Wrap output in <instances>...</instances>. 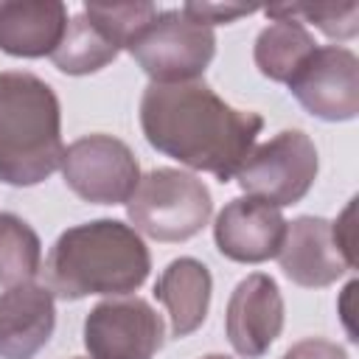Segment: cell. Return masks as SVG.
<instances>
[{"mask_svg": "<svg viewBox=\"0 0 359 359\" xmlns=\"http://www.w3.org/2000/svg\"><path fill=\"white\" fill-rule=\"evenodd\" d=\"M163 317L137 294L107 297L84 317L90 359H151L163 348Z\"/></svg>", "mask_w": 359, "mask_h": 359, "instance_id": "cell-8", "label": "cell"}, {"mask_svg": "<svg viewBox=\"0 0 359 359\" xmlns=\"http://www.w3.org/2000/svg\"><path fill=\"white\" fill-rule=\"evenodd\" d=\"M317 168L320 160L311 137L300 129H283L247 154L236 182L247 196L280 210L297 205L311 191Z\"/></svg>", "mask_w": 359, "mask_h": 359, "instance_id": "cell-6", "label": "cell"}, {"mask_svg": "<svg viewBox=\"0 0 359 359\" xmlns=\"http://www.w3.org/2000/svg\"><path fill=\"white\" fill-rule=\"evenodd\" d=\"M67 28L62 0H0V50L20 59L50 56Z\"/></svg>", "mask_w": 359, "mask_h": 359, "instance_id": "cell-14", "label": "cell"}, {"mask_svg": "<svg viewBox=\"0 0 359 359\" xmlns=\"http://www.w3.org/2000/svg\"><path fill=\"white\" fill-rule=\"evenodd\" d=\"M84 11L95 17L101 25H107L123 42V48L143 25H149L157 17L154 3H84Z\"/></svg>", "mask_w": 359, "mask_h": 359, "instance_id": "cell-20", "label": "cell"}, {"mask_svg": "<svg viewBox=\"0 0 359 359\" xmlns=\"http://www.w3.org/2000/svg\"><path fill=\"white\" fill-rule=\"evenodd\" d=\"M210 213L208 185L182 168H151L126 202L132 227L154 241H188L202 233Z\"/></svg>", "mask_w": 359, "mask_h": 359, "instance_id": "cell-4", "label": "cell"}, {"mask_svg": "<svg viewBox=\"0 0 359 359\" xmlns=\"http://www.w3.org/2000/svg\"><path fill=\"white\" fill-rule=\"evenodd\" d=\"M213 278L210 269L196 258H174L154 283V297L165 306L171 320V337L194 334L210 309Z\"/></svg>", "mask_w": 359, "mask_h": 359, "instance_id": "cell-15", "label": "cell"}, {"mask_svg": "<svg viewBox=\"0 0 359 359\" xmlns=\"http://www.w3.org/2000/svg\"><path fill=\"white\" fill-rule=\"evenodd\" d=\"M151 269V252L140 233L121 219H93L67 227L45 258V286L53 297L129 294Z\"/></svg>", "mask_w": 359, "mask_h": 359, "instance_id": "cell-2", "label": "cell"}, {"mask_svg": "<svg viewBox=\"0 0 359 359\" xmlns=\"http://www.w3.org/2000/svg\"><path fill=\"white\" fill-rule=\"evenodd\" d=\"M65 185L93 205H123L140 182L132 149L112 135H84L62 154Z\"/></svg>", "mask_w": 359, "mask_h": 359, "instance_id": "cell-7", "label": "cell"}, {"mask_svg": "<svg viewBox=\"0 0 359 359\" xmlns=\"http://www.w3.org/2000/svg\"><path fill=\"white\" fill-rule=\"evenodd\" d=\"M182 11H185L188 17H194L196 22L213 28L216 22H233V20H238V17H247V14H252L255 8H252V6H219V3H185Z\"/></svg>", "mask_w": 359, "mask_h": 359, "instance_id": "cell-21", "label": "cell"}, {"mask_svg": "<svg viewBox=\"0 0 359 359\" xmlns=\"http://www.w3.org/2000/svg\"><path fill=\"white\" fill-rule=\"evenodd\" d=\"M283 359H348L345 348L331 342V339H323V337H309V339H300L294 342Z\"/></svg>", "mask_w": 359, "mask_h": 359, "instance_id": "cell-22", "label": "cell"}, {"mask_svg": "<svg viewBox=\"0 0 359 359\" xmlns=\"http://www.w3.org/2000/svg\"><path fill=\"white\" fill-rule=\"evenodd\" d=\"M289 93L320 121H351L359 112V59L342 45H317L289 79Z\"/></svg>", "mask_w": 359, "mask_h": 359, "instance_id": "cell-9", "label": "cell"}, {"mask_svg": "<svg viewBox=\"0 0 359 359\" xmlns=\"http://www.w3.org/2000/svg\"><path fill=\"white\" fill-rule=\"evenodd\" d=\"M62 109L53 87L34 73H0V180L31 188L62 165Z\"/></svg>", "mask_w": 359, "mask_h": 359, "instance_id": "cell-3", "label": "cell"}, {"mask_svg": "<svg viewBox=\"0 0 359 359\" xmlns=\"http://www.w3.org/2000/svg\"><path fill=\"white\" fill-rule=\"evenodd\" d=\"M121 48H123V42L107 25H101L95 17H90L81 8L79 14H73L67 20L65 36H62L59 48L50 53V59L67 76H87V73H98L101 67L115 62Z\"/></svg>", "mask_w": 359, "mask_h": 359, "instance_id": "cell-16", "label": "cell"}, {"mask_svg": "<svg viewBox=\"0 0 359 359\" xmlns=\"http://www.w3.org/2000/svg\"><path fill=\"white\" fill-rule=\"evenodd\" d=\"M269 20H297L311 22L331 39H353L359 31V6L348 3H278L264 8Z\"/></svg>", "mask_w": 359, "mask_h": 359, "instance_id": "cell-19", "label": "cell"}, {"mask_svg": "<svg viewBox=\"0 0 359 359\" xmlns=\"http://www.w3.org/2000/svg\"><path fill=\"white\" fill-rule=\"evenodd\" d=\"M199 359H230V356H224V353H205V356H199Z\"/></svg>", "mask_w": 359, "mask_h": 359, "instance_id": "cell-24", "label": "cell"}, {"mask_svg": "<svg viewBox=\"0 0 359 359\" xmlns=\"http://www.w3.org/2000/svg\"><path fill=\"white\" fill-rule=\"evenodd\" d=\"M283 331V297L266 272H252L233 289L224 314V334L244 359H261Z\"/></svg>", "mask_w": 359, "mask_h": 359, "instance_id": "cell-10", "label": "cell"}, {"mask_svg": "<svg viewBox=\"0 0 359 359\" xmlns=\"http://www.w3.org/2000/svg\"><path fill=\"white\" fill-rule=\"evenodd\" d=\"M275 258L283 275L303 289L331 286L348 269H353L334 238L331 222L323 216H297L294 222H286V233Z\"/></svg>", "mask_w": 359, "mask_h": 359, "instance_id": "cell-11", "label": "cell"}, {"mask_svg": "<svg viewBox=\"0 0 359 359\" xmlns=\"http://www.w3.org/2000/svg\"><path fill=\"white\" fill-rule=\"evenodd\" d=\"M286 233V219L278 208L241 196L227 202L213 224L216 247L224 258L238 264H264L278 255Z\"/></svg>", "mask_w": 359, "mask_h": 359, "instance_id": "cell-12", "label": "cell"}, {"mask_svg": "<svg viewBox=\"0 0 359 359\" xmlns=\"http://www.w3.org/2000/svg\"><path fill=\"white\" fill-rule=\"evenodd\" d=\"M317 50L311 31L297 20H272L255 39L252 59L261 76L269 81L289 84V79L303 67V62Z\"/></svg>", "mask_w": 359, "mask_h": 359, "instance_id": "cell-17", "label": "cell"}, {"mask_svg": "<svg viewBox=\"0 0 359 359\" xmlns=\"http://www.w3.org/2000/svg\"><path fill=\"white\" fill-rule=\"evenodd\" d=\"M126 50L154 84L196 81L216 56V34L182 8H165L132 36Z\"/></svg>", "mask_w": 359, "mask_h": 359, "instance_id": "cell-5", "label": "cell"}, {"mask_svg": "<svg viewBox=\"0 0 359 359\" xmlns=\"http://www.w3.org/2000/svg\"><path fill=\"white\" fill-rule=\"evenodd\" d=\"M140 129L160 154L230 182L255 149L264 118L230 107L199 79L180 84L151 81L140 98Z\"/></svg>", "mask_w": 359, "mask_h": 359, "instance_id": "cell-1", "label": "cell"}, {"mask_svg": "<svg viewBox=\"0 0 359 359\" xmlns=\"http://www.w3.org/2000/svg\"><path fill=\"white\" fill-rule=\"evenodd\" d=\"M353 202L356 199H351V205L342 210V216L337 222H331L334 238H337V244H339V250H342V255L348 258L351 266H356V258H353Z\"/></svg>", "mask_w": 359, "mask_h": 359, "instance_id": "cell-23", "label": "cell"}, {"mask_svg": "<svg viewBox=\"0 0 359 359\" xmlns=\"http://www.w3.org/2000/svg\"><path fill=\"white\" fill-rule=\"evenodd\" d=\"M42 269V241L36 230L14 213H0V286L28 283Z\"/></svg>", "mask_w": 359, "mask_h": 359, "instance_id": "cell-18", "label": "cell"}, {"mask_svg": "<svg viewBox=\"0 0 359 359\" xmlns=\"http://www.w3.org/2000/svg\"><path fill=\"white\" fill-rule=\"evenodd\" d=\"M76 359H79V356H76Z\"/></svg>", "mask_w": 359, "mask_h": 359, "instance_id": "cell-25", "label": "cell"}, {"mask_svg": "<svg viewBox=\"0 0 359 359\" xmlns=\"http://www.w3.org/2000/svg\"><path fill=\"white\" fill-rule=\"evenodd\" d=\"M56 328L53 294L45 283H20L0 294V359L36 356Z\"/></svg>", "mask_w": 359, "mask_h": 359, "instance_id": "cell-13", "label": "cell"}]
</instances>
